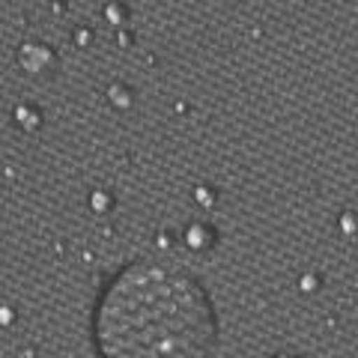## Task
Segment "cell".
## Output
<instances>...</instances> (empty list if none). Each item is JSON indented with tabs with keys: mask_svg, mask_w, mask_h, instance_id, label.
<instances>
[{
	"mask_svg": "<svg viewBox=\"0 0 358 358\" xmlns=\"http://www.w3.org/2000/svg\"><path fill=\"white\" fill-rule=\"evenodd\" d=\"M218 313L203 281L167 260H134L93 310L99 358H215Z\"/></svg>",
	"mask_w": 358,
	"mask_h": 358,
	"instance_id": "1",
	"label": "cell"
}]
</instances>
